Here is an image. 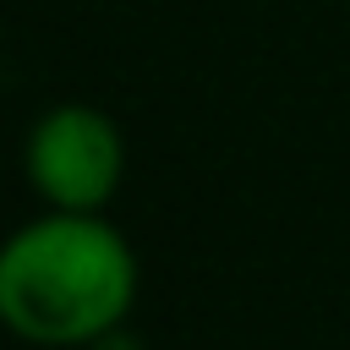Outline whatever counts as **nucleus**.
Instances as JSON below:
<instances>
[{"mask_svg":"<svg viewBox=\"0 0 350 350\" xmlns=\"http://www.w3.org/2000/svg\"><path fill=\"white\" fill-rule=\"evenodd\" d=\"M137 284V252L104 213L49 208L0 246V317L44 350L109 339L131 317Z\"/></svg>","mask_w":350,"mask_h":350,"instance_id":"f257e3e1","label":"nucleus"},{"mask_svg":"<svg viewBox=\"0 0 350 350\" xmlns=\"http://www.w3.org/2000/svg\"><path fill=\"white\" fill-rule=\"evenodd\" d=\"M27 186L66 213H104L126 175V137L93 104H55L33 120L22 148Z\"/></svg>","mask_w":350,"mask_h":350,"instance_id":"f03ea898","label":"nucleus"}]
</instances>
